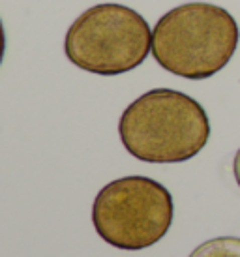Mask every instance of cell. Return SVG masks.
<instances>
[{
	"mask_svg": "<svg viewBox=\"0 0 240 257\" xmlns=\"http://www.w3.org/2000/svg\"><path fill=\"white\" fill-rule=\"evenodd\" d=\"M120 141L147 164H180L195 158L210 137L203 105L173 88H154L132 101L118 122Z\"/></svg>",
	"mask_w": 240,
	"mask_h": 257,
	"instance_id": "6da1fadb",
	"label": "cell"
},
{
	"mask_svg": "<svg viewBox=\"0 0 240 257\" xmlns=\"http://www.w3.org/2000/svg\"><path fill=\"white\" fill-rule=\"evenodd\" d=\"M238 40V23L225 8L186 2L163 14L154 25L152 57L165 72L203 81L231 62Z\"/></svg>",
	"mask_w": 240,
	"mask_h": 257,
	"instance_id": "7a4b0ae2",
	"label": "cell"
},
{
	"mask_svg": "<svg viewBox=\"0 0 240 257\" xmlns=\"http://www.w3.org/2000/svg\"><path fill=\"white\" fill-rule=\"evenodd\" d=\"M150 51L152 32L147 19L116 2L85 10L71 23L64 40V53L71 64L107 77L135 70Z\"/></svg>",
	"mask_w": 240,
	"mask_h": 257,
	"instance_id": "3957f363",
	"label": "cell"
},
{
	"mask_svg": "<svg viewBox=\"0 0 240 257\" xmlns=\"http://www.w3.org/2000/svg\"><path fill=\"white\" fill-rule=\"evenodd\" d=\"M175 216L173 195L158 180L132 175L105 184L92 205V223L113 248L137 251L167 235Z\"/></svg>",
	"mask_w": 240,
	"mask_h": 257,
	"instance_id": "277c9868",
	"label": "cell"
},
{
	"mask_svg": "<svg viewBox=\"0 0 240 257\" xmlns=\"http://www.w3.org/2000/svg\"><path fill=\"white\" fill-rule=\"evenodd\" d=\"M190 257H240V236H218L206 240Z\"/></svg>",
	"mask_w": 240,
	"mask_h": 257,
	"instance_id": "5b68a950",
	"label": "cell"
},
{
	"mask_svg": "<svg viewBox=\"0 0 240 257\" xmlns=\"http://www.w3.org/2000/svg\"><path fill=\"white\" fill-rule=\"evenodd\" d=\"M4 51H6V34H4V25L0 21V64L4 58Z\"/></svg>",
	"mask_w": 240,
	"mask_h": 257,
	"instance_id": "8992f818",
	"label": "cell"
},
{
	"mask_svg": "<svg viewBox=\"0 0 240 257\" xmlns=\"http://www.w3.org/2000/svg\"><path fill=\"white\" fill-rule=\"evenodd\" d=\"M233 173H234V179H236V184L240 186V149H238V152H236V156H234Z\"/></svg>",
	"mask_w": 240,
	"mask_h": 257,
	"instance_id": "52a82bcc",
	"label": "cell"
}]
</instances>
